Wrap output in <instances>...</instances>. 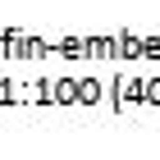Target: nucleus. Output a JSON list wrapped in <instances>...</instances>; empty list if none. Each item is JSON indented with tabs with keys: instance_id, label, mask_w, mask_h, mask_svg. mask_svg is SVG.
Here are the masks:
<instances>
[]
</instances>
